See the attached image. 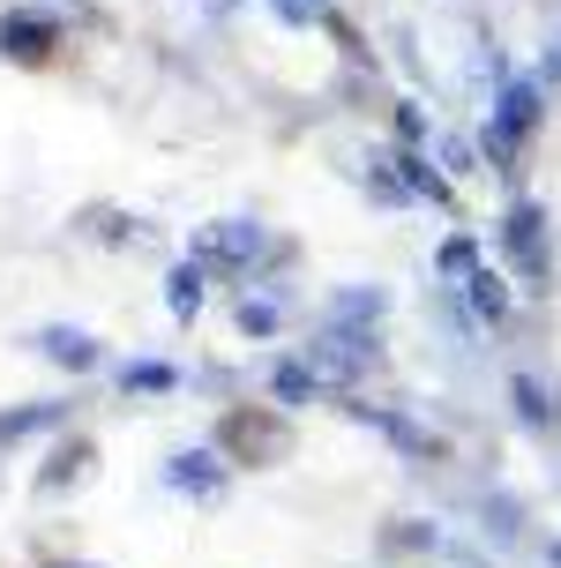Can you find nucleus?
<instances>
[{
    "label": "nucleus",
    "instance_id": "10",
    "mask_svg": "<svg viewBox=\"0 0 561 568\" xmlns=\"http://www.w3.org/2000/svg\"><path fill=\"white\" fill-rule=\"evenodd\" d=\"M278 397H284V404L314 397V367H300V359H292V367H278Z\"/></svg>",
    "mask_w": 561,
    "mask_h": 568
},
{
    "label": "nucleus",
    "instance_id": "5",
    "mask_svg": "<svg viewBox=\"0 0 561 568\" xmlns=\"http://www.w3.org/2000/svg\"><path fill=\"white\" fill-rule=\"evenodd\" d=\"M38 352H46V359H60V367H98V344H90L83 329H46V337H38Z\"/></svg>",
    "mask_w": 561,
    "mask_h": 568
},
{
    "label": "nucleus",
    "instance_id": "4",
    "mask_svg": "<svg viewBox=\"0 0 561 568\" xmlns=\"http://www.w3.org/2000/svg\"><path fill=\"white\" fill-rule=\"evenodd\" d=\"M202 255H210V262H240V270H248V262L262 255V232H254V225H210V232H202Z\"/></svg>",
    "mask_w": 561,
    "mask_h": 568
},
{
    "label": "nucleus",
    "instance_id": "1",
    "mask_svg": "<svg viewBox=\"0 0 561 568\" xmlns=\"http://www.w3.org/2000/svg\"><path fill=\"white\" fill-rule=\"evenodd\" d=\"M532 120H539V90L532 83H509L502 105H494V120H487V158H517L524 135H532Z\"/></svg>",
    "mask_w": 561,
    "mask_h": 568
},
{
    "label": "nucleus",
    "instance_id": "6",
    "mask_svg": "<svg viewBox=\"0 0 561 568\" xmlns=\"http://www.w3.org/2000/svg\"><path fill=\"white\" fill-rule=\"evenodd\" d=\"M172 486H196V494H218V456L196 449V456H172Z\"/></svg>",
    "mask_w": 561,
    "mask_h": 568
},
{
    "label": "nucleus",
    "instance_id": "3",
    "mask_svg": "<svg viewBox=\"0 0 561 568\" xmlns=\"http://www.w3.org/2000/svg\"><path fill=\"white\" fill-rule=\"evenodd\" d=\"M46 45H53V16H0V53H16V60H46Z\"/></svg>",
    "mask_w": 561,
    "mask_h": 568
},
{
    "label": "nucleus",
    "instance_id": "2",
    "mask_svg": "<svg viewBox=\"0 0 561 568\" xmlns=\"http://www.w3.org/2000/svg\"><path fill=\"white\" fill-rule=\"evenodd\" d=\"M547 217H539L532 202H517V210H509V225H502V240H509V255H517V270H524V277H547Z\"/></svg>",
    "mask_w": 561,
    "mask_h": 568
},
{
    "label": "nucleus",
    "instance_id": "12",
    "mask_svg": "<svg viewBox=\"0 0 561 568\" xmlns=\"http://www.w3.org/2000/svg\"><path fill=\"white\" fill-rule=\"evenodd\" d=\"M517 404H524V419H554V404H539V382H517Z\"/></svg>",
    "mask_w": 561,
    "mask_h": 568
},
{
    "label": "nucleus",
    "instance_id": "11",
    "mask_svg": "<svg viewBox=\"0 0 561 568\" xmlns=\"http://www.w3.org/2000/svg\"><path fill=\"white\" fill-rule=\"evenodd\" d=\"M240 329L270 337V329H278V307H270V300H240Z\"/></svg>",
    "mask_w": 561,
    "mask_h": 568
},
{
    "label": "nucleus",
    "instance_id": "8",
    "mask_svg": "<svg viewBox=\"0 0 561 568\" xmlns=\"http://www.w3.org/2000/svg\"><path fill=\"white\" fill-rule=\"evenodd\" d=\"M172 292H166V300H172V314H196L202 307V277H196V270H172Z\"/></svg>",
    "mask_w": 561,
    "mask_h": 568
},
{
    "label": "nucleus",
    "instance_id": "9",
    "mask_svg": "<svg viewBox=\"0 0 561 568\" xmlns=\"http://www.w3.org/2000/svg\"><path fill=\"white\" fill-rule=\"evenodd\" d=\"M472 307L487 314V322H494V314L509 307V300H502V277H487V270H472Z\"/></svg>",
    "mask_w": 561,
    "mask_h": 568
},
{
    "label": "nucleus",
    "instance_id": "14",
    "mask_svg": "<svg viewBox=\"0 0 561 568\" xmlns=\"http://www.w3.org/2000/svg\"><path fill=\"white\" fill-rule=\"evenodd\" d=\"M547 75H561V53H554V60H547Z\"/></svg>",
    "mask_w": 561,
    "mask_h": 568
},
{
    "label": "nucleus",
    "instance_id": "7",
    "mask_svg": "<svg viewBox=\"0 0 561 568\" xmlns=\"http://www.w3.org/2000/svg\"><path fill=\"white\" fill-rule=\"evenodd\" d=\"M60 419V404H38V412H8L0 419V442H23V434H38V426H53Z\"/></svg>",
    "mask_w": 561,
    "mask_h": 568
},
{
    "label": "nucleus",
    "instance_id": "13",
    "mask_svg": "<svg viewBox=\"0 0 561 568\" xmlns=\"http://www.w3.org/2000/svg\"><path fill=\"white\" fill-rule=\"evenodd\" d=\"M172 367H128V389H166Z\"/></svg>",
    "mask_w": 561,
    "mask_h": 568
}]
</instances>
